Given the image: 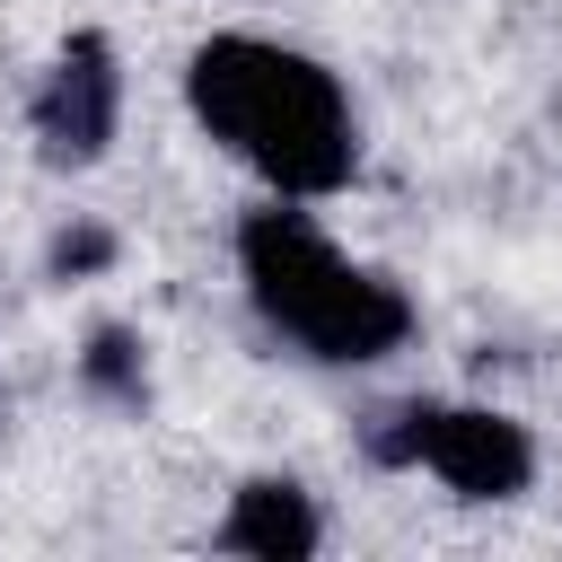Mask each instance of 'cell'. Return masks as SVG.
I'll return each mask as SVG.
<instances>
[{
	"label": "cell",
	"instance_id": "cell-1",
	"mask_svg": "<svg viewBox=\"0 0 562 562\" xmlns=\"http://www.w3.org/2000/svg\"><path fill=\"white\" fill-rule=\"evenodd\" d=\"M184 105L281 202H325V193H342L360 176V114H351L342 79L316 53L281 44V35H211V44H193Z\"/></svg>",
	"mask_w": 562,
	"mask_h": 562
},
{
	"label": "cell",
	"instance_id": "cell-2",
	"mask_svg": "<svg viewBox=\"0 0 562 562\" xmlns=\"http://www.w3.org/2000/svg\"><path fill=\"white\" fill-rule=\"evenodd\" d=\"M237 281H246V307L263 316V334L316 369H378L386 351L413 342V299L378 263L342 255L281 193L237 220Z\"/></svg>",
	"mask_w": 562,
	"mask_h": 562
},
{
	"label": "cell",
	"instance_id": "cell-3",
	"mask_svg": "<svg viewBox=\"0 0 562 562\" xmlns=\"http://www.w3.org/2000/svg\"><path fill=\"white\" fill-rule=\"evenodd\" d=\"M369 457L378 465H422L457 501H518L536 483L527 422H509L492 404H430V395H413V404L369 422Z\"/></svg>",
	"mask_w": 562,
	"mask_h": 562
},
{
	"label": "cell",
	"instance_id": "cell-4",
	"mask_svg": "<svg viewBox=\"0 0 562 562\" xmlns=\"http://www.w3.org/2000/svg\"><path fill=\"white\" fill-rule=\"evenodd\" d=\"M26 123H35L44 167H97V158H105L114 123H123V61H114V44H105L97 26L53 53V70L35 79Z\"/></svg>",
	"mask_w": 562,
	"mask_h": 562
},
{
	"label": "cell",
	"instance_id": "cell-5",
	"mask_svg": "<svg viewBox=\"0 0 562 562\" xmlns=\"http://www.w3.org/2000/svg\"><path fill=\"white\" fill-rule=\"evenodd\" d=\"M211 544H220V553H255V562H307V553L325 544V518H316L307 483L255 474V483L228 492V518L211 527Z\"/></svg>",
	"mask_w": 562,
	"mask_h": 562
},
{
	"label": "cell",
	"instance_id": "cell-6",
	"mask_svg": "<svg viewBox=\"0 0 562 562\" xmlns=\"http://www.w3.org/2000/svg\"><path fill=\"white\" fill-rule=\"evenodd\" d=\"M79 386L97 404H114V413H140L149 404V342L132 325H97L88 351H79Z\"/></svg>",
	"mask_w": 562,
	"mask_h": 562
},
{
	"label": "cell",
	"instance_id": "cell-7",
	"mask_svg": "<svg viewBox=\"0 0 562 562\" xmlns=\"http://www.w3.org/2000/svg\"><path fill=\"white\" fill-rule=\"evenodd\" d=\"M44 263H53L61 281H79V272H105V263H114V237H105V228H88V220H70V228L53 237V255H44Z\"/></svg>",
	"mask_w": 562,
	"mask_h": 562
}]
</instances>
